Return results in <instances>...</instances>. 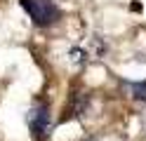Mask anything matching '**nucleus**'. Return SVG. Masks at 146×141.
Returning a JSON list of instances; mask_svg holds the SVG:
<instances>
[{
	"label": "nucleus",
	"mask_w": 146,
	"mask_h": 141,
	"mask_svg": "<svg viewBox=\"0 0 146 141\" xmlns=\"http://www.w3.org/2000/svg\"><path fill=\"white\" fill-rule=\"evenodd\" d=\"M19 3L35 26H50L59 19V7L54 5V0H19Z\"/></svg>",
	"instance_id": "obj_1"
},
{
	"label": "nucleus",
	"mask_w": 146,
	"mask_h": 141,
	"mask_svg": "<svg viewBox=\"0 0 146 141\" xmlns=\"http://www.w3.org/2000/svg\"><path fill=\"white\" fill-rule=\"evenodd\" d=\"M132 99L146 103V82H137V85H132Z\"/></svg>",
	"instance_id": "obj_3"
},
{
	"label": "nucleus",
	"mask_w": 146,
	"mask_h": 141,
	"mask_svg": "<svg viewBox=\"0 0 146 141\" xmlns=\"http://www.w3.org/2000/svg\"><path fill=\"white\" fill-rule=\"evenodd\" d=\"M29 127H31L33 136L38 141L47 139L50 129H52V115H50L47 103H35V106L31 108V113H29Z\"/></svg>",
	"instance_id": "obj_2"
}]
</instances>
